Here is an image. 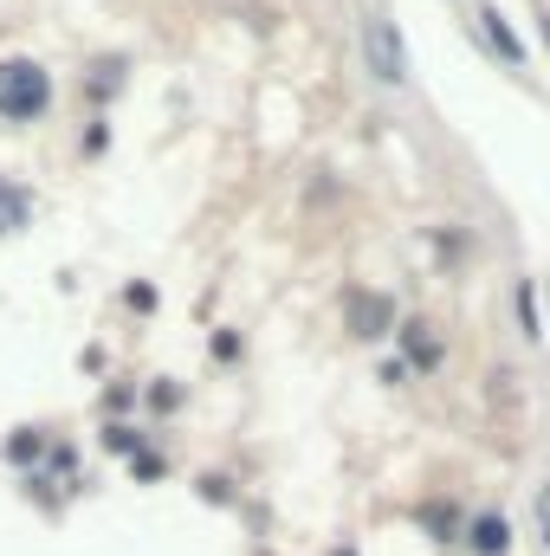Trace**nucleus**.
<instances>
[{"label": "nucleus", "mask_w": 550, "mask_h": 556, "mask_svg": "<svg viewBox=\"0 0 550 556\" xmlns=\"http://www.w3.org/2000/svg\"><path fill=\"white\" fill-rule=\"evenodd\" d=\"M363 59H370V72H376V85H402V78H409L402 33H396V20H389L383 7L363 13Z\"/></svg>", "instance_id": "1"}, {"label": "nucleus", "mask_w": 550, "mask_h": 556, "mask_svg": "<svg viewBox=\"0 0 550 556\" xmlns=\"http://www.w3.org/2000/svg\"><path fill=\"white\" fill-rule=\"evenodd\" d=\"M0 111H7V117H39V111H46V72L26 65V59L0 65Z\"/></svg>", "instance_id": "2"}, {"label": "nucleus", "mask_w": 550, "mask_h": 556, "mask_svg": "<svg viewBox=\"0 0 550 556\" xmlns=\"http://www.w3.org/2000/svg\"><path fill=\"white\" fill-rule=\"evenodd\" d=\"M473 551L499 556V551H505V525H499V518H479V525H473Z\"/></svg>", "instance_id": "3"}, {"label": "nucleus", "mask_w": 550, "mask_h": 556, "mask_svg": "<svg viewBox=\"0 0 550 556\" xmlns=\"http://www.w3.org/2000/svg\"><path fill=\"white\" fill-rule=\"evenodd\" d=\"M486 33H492V46H499V52H505V59H512V65H518V59H525V46H518V39H512V26H505V20H499V13H486Z\"/></svg>", "instance_id": "4"}, {"label": "nucleus", "mask_w": 550, "mask_h": 556, "mask_svg": "<svg viewBox=\"0 0 550 556\" xmlns=\"http://www.w3.org/2000/svg\"><path fill=\"white\" fill-rule=\"evenodd\" d=\"M518 324H525V337H538V304H532V285H518Z\"/></svg>", "instance_id": "5"}, {"label": "nucleus", "mask_w": 550, "mask_h": 556, "mask_svg": "<svg viewBox=\"0 0 550 556\" xmlns=\"http://www.w3.org/2000/svg\"><path fill=\"white\" fill-rule=\"evenodd\" d=\"M20 207H26V201H20V194H7V188H0V214H7V227H13V220H20Z\"/></svg>", "instance_id": "6"}]
</instances>
